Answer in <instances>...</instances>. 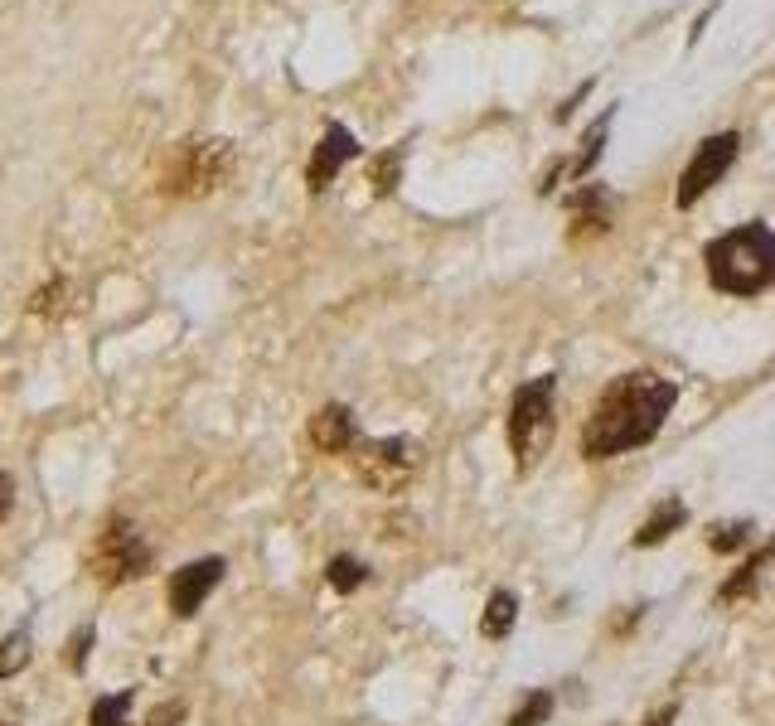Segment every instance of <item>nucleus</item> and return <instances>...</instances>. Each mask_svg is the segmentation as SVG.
I'll return each mask as SVG.
<instances>
[{"label":"nucleus","instance_id":"nucleus-24","mask_svg":"<svg viewBox=\"0 0 775 726\" xmlns=\"http://www.w3.org/2000/svg\"><path fill=\"white\" fill-rule=\"evenodd\" d=\"M669 722H674V708H664V712H655V717H649L645 726H669Z\"/></svg>","mask_w":775,"mask_h":726},{"label":"nucleus","instance_id":"nucleus-21","mask_svg":"<svg viewBox=\"0 0 775 726\" xmlns=\"http://www.w3.org/2000/svg\"><path fill=\"white\" fill-rule=\"evenodd\" d=\"M88 653H92V625H82L74 639H68V669L82 673L88 669Z\"/></svg>","mask_w":775,"mask_h":726},{"label":"nucleus","instance_id":"nucleus-3","mask_svg":"<svg viewBox=\"0 0 775 726\" xmlns=\"http://www.w3.org/2000/svg\"><path fill=\"white\" fill-rule=\"evenodd\" d=\"M557 378L543 373V378H529L519 392H514V407H509V451H514V465L524 475L547 455L553 445V431H557Z\"/></svg>","mask_w":775,"mask_h":726},{"label":"nucleus","instance_id":"nucleus-15","mask_svg":"<svg viewBox=\"0 0 775 726\" xmlns=\"http://www.w3.org/2000/svg\"><path fill=\"white\" fill-rule=\"evenodd\" d=\"M131 717V688L127 692H112V698H98L88 712V726H127Z\"/></svg>","mask_w":775,"mask_h":726},{"label":"nucleus","instance_id":"nucleus-5","mask_svg":"<svg viewBox=\"0 0 775 726\" xmlns=\"http://www.w3.org/2000/svg\"><path fill=\"white\" fill-rule=\"evenodd\" d=\"M151 567H155L151 543L137 533V523H127V518H112V523L98 533L92 553H88V572L98 576L102 586H127V581H141V576H151Z\"/></svg>","mask_w":775,"mask_h":726},{"label":"nucleus","instance_id":"nucleus-17","mask_svg":"<svg viewBox=\"0 0 775 726\" xmlns=\"http://www.w3.org/2000/svg\"><path fill=\"white\" fill-rule=\"evenodd\" d=\"M25 663H29V635L15 630L10 639H0V678H15Z\"/></svg>","mask_w":775,"mask_h":726},{"label":"nucleus","instance_id":"nucleus-13","mask_svg":"<svg viewBox=\"0 0 775 726\" xmlns=\"http://www.w3.org/2000/svg\"><path fill=\"white\" fill-rule=\"evenodd\" d=\"M775 562V543L766 547V553H757V557H747V562L737 567V576L727 581V586L718 591V606H732V600H741V596H751V586H757L761 581V572H766V567Z\"/></svg>","mask_w":775,"mask_h":726},{"label":"nucleus","instance_id":"nucleus-20","mask_svg":"<svg viewBox=\"0 0 775 726\" xmlns=\"http://www.w3.org/2000/svg\"><path fill=\"white\" fill-rule=\"evenodd\" d=\"M547 717H553V692L539 688V692H533V698L509 717V726H543Z\"/></svg>","mask_w":775,"mask_h":726},{"label":"nucleus","instance_id":"nucleus-23","mask_svg":"<svg viewBox=\"0 0 775 726\" xmlns=\"http://www.w3.org/2000/svg\"><path fill=\"white\" fill-rule=\"evenodd\" d=\"M10 508H15V480H10V475L0 470V523L10 518Z\"/></svg>","mask_w":775,"mask_h":726},{"label":"nucleus","instance_id":"nucleus-2","mask_svg":"<svg viewBox=\"0 0 775 726\" xmlns=\"http://www.w3.org/2000/svg\"><path fill=\"white\" fill-rule=\"evenodd\" d=\"M702 262H708V282L722 296H761L775 286V233L766 223H741L712 237Z\"/></svg>","mask_w":775,"mask_h":726},{"label":"nucleus","instance_id":"nucleus-8","mask_svg":"<svg viewBox=\"0 0 775 726\" xmlns=\"http://www.w3.org/2000/svg\"><path fill=\"white\" fill-rule=\"evenodd\" d=\"M223 572H229L223 557H199V562H184L180 572H170V610L180 620H190L194 610L214 596V586L223 581Z\"/></svg>","mask_w":775,"mask_h":726},{"label":"nucleus","instance_id":"nucleus-10","mask_svg":"<svg viewBox=\"0 0 775 726\" xmlns=\"http://www.w3.org/2000/svg\"><path fill=\"white\" fill-rule=\"evenodd\" d=\"M354 155H359V141L349 137L345 127H330L325 137H320V145H315V155H310V170H306L310 190H325V184L335 180L349 160H354Z\"/></svg>","mask_w":775,"mask_h":726},{"label":"nucleus","instance_id":"nucleus-14","mask_svg":"<svg viewBox=\"0 0 775 726\" xmlns=\"http://www.w3.org/2000/svg\"><path fill=\"white\" fill-rule=\"evenodd\" d=\"M611 117H616V112L606 107L602 117L592 121V131L582 137V155H577V160L567 165V180H582V174H592V165L602 160V141H606V131H611Z\"/></svg>","mask_w":775,"mask_h":726},{"label":"nucleus","instance_id":"nucleus-1","mask_svg":"<svg viewBox=\"0 0 775 726\" xmlns=\"http://www.w3.org/2000/svg\"><path fill=\"white\" fill-rule=\"evenodd\" d=\"M679 388L659 373H620L616 383H606V392L596 398L592 417L582 427V455L586 461H611L635 445H649L664 431V417L674 412Z\"/></svg>","mask_w":775,"mask_h":726},{"label":"nucleus","instance_id":"nucleus-18","mask_svg":"<svg viewBox=\"0 0 775 726\" xmlns=\"http://www.w3.org/2000/svg\"><path fill=\"white\" fill-rule=\"evenodd\" d=\"M751 543V523H712L708 528V547L712 553H737Z\"/></svg>","mask_w":775,"mask_h":726},{"label":"nucleus","instance_id":"nucleus-7","mask_svg":"<svg viewBox=\"0 0 775 726\" xmlns=\"http://www.w3.org/2000/svg\"><path fill=\"white\" fill-rule=\"evenodd\" d=\"M737 145H741L737 131H718V137H708V141L698 145L694 160H688L684 174H679V190H674L679 209H694V204L712 190V184H722V174H727L732 160H737Z\"/></svg>","mask_w":775,"mask_h":726},{"label":"nucleus","instance_id":"nucleus-6","mask_svg":"<svg viewBox=\"0 0 775 726\" xmlns=\"http://www.w3.org/2000/svg\"><path fill=\"white\" fill-rule=\"evenodd\" d=\"M359 484H369L374 494H398L408 490V480L422 470V445L408 436H378V441H354L349 451Z\"/></svg>","mask_w":775,"mask_h":726},{"label":"nucleus","instance_id":"nucleus-4","mask_svg":"<svg viewBox=\"0 0 775 726\" xmlns=\"http://www.w3.org/2000/svg\"><path fill=\"white\" fill-rule=\"evenodd\" d=\"M233 165H237L233 141H219V137H209V141H184L180 151L170 155V165H165L160 190L199 199V194H214V190H223V184H229Z\"/></svg>","mask_w":775,"mask_h":726},{"label":"nucleus","instance_id":"nucleus-22","mask_svg":"<svg viewBox=\"0 0 775 726\" xmlns=\"http://www.w3.org/2000/svg\"><path fill=\"white\" fill-rule=\"evenodd\" d=\"M180 722H184V702H165V708L151 712L146 726H180Z\"/></svg>","mask_w":775,"mask_h":726},{"label":"nucleus","instance_id":"nucleus-9","mask_svg":"<svg viewBox=\"0 0 775 726\" xmlns=\"http://www.w3.org/2000/svg\"><path fill=\"white\" fill-rule=\"evenodd\" d=\"M310 441L320 445L325 455H349L359 441V427H354V412L345 402H325V407L310 417Z\"/></svg>","mask_w":775,"mask_h":726},{"label":"nucleus","instance_id":"nucleus-11","mask_svg":"<svg viewBox=\"0 0 775 726\" xmlns=\"http://www.w3.org/2000/svg\"><path fill=\"white\" fill-rule=\"evenodd\" d=\"M684 518H688V508L679 504V500H664L655 508V514L645 518V523L635 528V537H630V543L635 547H659V543H669V533H679V528H684Z\"/></svg>","mask_w":775,"mask_h":726},{"label":"nucleus","instance_id":"nucleus-16","mask_svg":"<svg viewBox=\"0 0 775 726\" xmlns=\"http://www.w3.org/2000/svg\"><path fill=\"white\" fill-rule=\"evenodd\" d=\"M364 576H369V572H364V562H359V557H335V562L325 567V581L339 591V596L359 591V586H364Z\"/></svg>","mask_w":775,"mask_h":726},{"label":"nucleus","instance_id":"nucleus-19","mask_svg":"<svg viewBox=\"0 0 775 726\" xmlns=\"http://www.w3.org/2000/svg\"><path fill=\"white\" fill-rule=\"evenodd\" d=\"M402 174V151H388L374 160V170H369V184H374V194H392V184H398Z\"/></svg>","mask_w":775,"mask_h":726},{"label":"nucleus","instance_id":"nucleus-12","mask_svg":"<svg viewBox=\"0 0 775 726\" xmlns=\"http://www.w3.org/2000/svg\"><path fill=\"white\" fill-rule=\"evenodd\" d=\"M514 620H519V596H514V591H494V596L485 600L480 635L485 639H504L514 630Z\"/></svg>","mask_w":775,"mask_h":726}]
</instances>
